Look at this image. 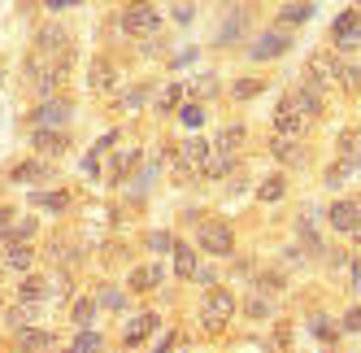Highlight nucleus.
<instances>
[{
  "label": "nucleus",
  "mask_w": 361,
  "mask_h": 353,
  "mask_svg": "<svg viewBox=\"0 0 361 353\" xmlns=\"http://www.w3.org/2000/svg\"><path fill=\"white\" fill-rule=\"evenodd\" d=\"M70 292V280L66 275H27V280L18 284V306H27L31 314H44L53 306L57 297Z\"/></svg>",
  "instance_id": "obj_1"
},
{
  "label": "nucleus",
  "mask_w": 361,
  "mask_h": 353,
  "mask_svg": "<svg viewBox=\"0 0 361 353\" xmlns=\"http://www.w3.org/2000/svg\"><path fill=\"white\" fill-rule=\"evenodd\" d=\"M235 310H240V301H235V292H231V288H204L200 327H204L209 336H218V332H226V323L235 318Z\"/></svg>",
  "instance_id": "obj_2"
},
{
  "label": "nucleus",
  "mask_w": 361,
  "mask_h": 353,
  "mask_svg": "<svg viewBox=\"0 0 361 353\" xmlns=\"http://www.w3.org/2000/svg\"><path fill=\"white\" fill-rule=\"evenodd\" d=\"M196 249L209 258H231L235 253V227L226 218H200L196 222Z\"/></svg>",
  "instance_id": "obj_3"
},
{
  "label": "nucleus",
  "mask_w": 361,
  "mask_h": 353,
  "mask_svg": "<svg viewBox=\"0 0 361 353\" xmlns=\"http://www.w3.org/2000/svg\"><path fill=\"white\" fill-rule=\"evenodd\" d=\"M122 31L126 35H135V40H152L161 31V13L152 0H131V5L122 9Z\"/></svg>",
  "instance_id": "obj_4"
},
{
  "label": "nucleus",
  "mask_w": 361,
  "mask_h": 353,
  "mask_svg": "<svg viewBox=\"0 0 361 353\" xmlns=\"http://www.w3.org/2000/svg\"><path fill=\"white\" fill-rule=\"evenodd\" d=\"M292 31L288 27H270V31H262L252 44H248V57L252 61H279L283 53H292Z\"/></svg>",
  "instance_id": "obj_5"
},
{
  "label": "nucleus",
  "mask_w": 361,
  "mask_h": 353,
  "mask_svg": "<svg viewBox=\"0 0 361 353\" xmlns=\"http://www.w3.org/2000/svg\"><path fill=\"white\" fill-rule=\"evenodd\" d=\"M209 157H214V140L188 136L183 144H178V174H183V179H192V174H200L204 166H209Z\"/></svg>",
  "instance_id": "obj_6"
},
{
  "label": "nucleus",
  "mask_w": 361,
  "mask_h": 353,
  "mask_svg": "<svg viewBox=\"0 0 361 353\" xmlns=\"http://www.w3.org/2000/svg\"><path fill=\"white\" fill-rule=\"evenodd\" d=\"M74 118V105L66 96H44L39 105L31 109V127H53V131H66V122Z\"/></svg>",
  "instance_id": "obj_7"
},
{
  "label": "nucleus",
  "mask_w": 361,
  "mask_h": 353,
  "mask_svg": "<svg viewBox=\"0 0 361 353\" xmlns=\"http://www.w3.org/2000/svg\"><path fill=\"white\" fill-rule=\"evenodd\" d=\"M331 48L335 53H357L361 48V13L357 9H344L331 22Z\"/></svg>",
  "instance_id": "obj_8"
},
{
  "label": "nucleus",
  "mask_w": 361,
  "mask_h": 353,
  "mask_svg": "<svg viewBox=\"0 0 361 353\" xmlns=\"http://www.w3.org/2000/svg\"><path fill=\"white\" fill-rule=\"evenodd\" d=\"M314 127V122H309L296 105H292V96L283 92L279 96V105H274V136H292V140H305V131Z\"/></svg>",
  "instance_id": "obj_9"
},
{
  "label": "nucleus",
  "mask_w": 361,
  "mask_h": 353,
  "mask_svg": "<svg viewBox=\"0 0 361 353\" xmlns=\"http://www.w3.org/2000/svg\"><path fill=\"white\" fill-rule=\"evenodd\" d=\"M335 74H340V57H335V53H314V57L305 61V83L314 88V92L335 88Z\"/></svg>",
  "instance_id": "obj_10"
},
{
  "label": "nucleus",
  "mask_w": 361,
  "mask_h": 353,
  "mask_svg": "<svg viewBox=\"0 0 361 353\" xmlns=\"http://www.w3.org/2000/svg\"><path fill=\"white\" fill-rule=\"evenodd\" d=\"M31 148H35V157L53 162V157H61L66 148H70V136L53 131V127H31Z\"/></svg>",
  "instance_id": "obj_11"
},
{
  "label": "nucleus",
  "mask_w": 361,
  "mask_h": 353,
  "mask_svg": "<svg viewBox=\"0 0 361 353\" xmlns=\"http://www.w3.org/2000/svg\"><path fill=\"white\" fill-rule=\"evenodd\" d=\"M66 48H70V31L61 27V22H48V27H39V31H35V53H39V57L53 61V57H61V53H66Z\"/></svg>",
  "instance_id": "obj_12"
},
{
  "label": "nucleus",
  "mask_w": 361,
  "mask_h": 353,
  "mask_svg": "<svg viewBox=\"0 0 361 353\" xmlns=\"http://www.w3.org/2000/svg\"><path fill=\"white\" fill-rule=\"evenodd\" d=\"M48 179H53V162H44V157H27V162H13L9 166V184L35 188V184H48Z\"/></svg>",
  "instance_id": "obj_13"
},
{
  "label": "nucleus",
  "mask_w": 361,
  "mask_h": 353,
  "mask_svg": "<svg viewBox=\"0 0 361 353\" xmlns=\"http://www.w3.org/2000/svg\"><path fill=\"white\" fill-rule=\"evenodd\" d=\"M161 327V314H152V310H140V314H131V323H126V332H122V345L126 349H135V345H144L152 332Z\"/></svg>",
  "instance_id": "obj_14"
},
{
  "label": "nucleus",
  "mask_w": 361,
  "mask_h": 353,
  "mask_svg": "<svg viewBox=\"0 0 361 353\" xmlns=\"http://www.w3.org/2000/svg\"><path fill=\"white\" fill-rule=\"evenodd\" d=\"M53 345H57V336L48 327H22V332H13L18 353H53Z\"/></svg>",
  "instance_id": "obj_15"
},
{
  "label": "nucleus",
  "mask_w": 361,
  "mask_h": 353,
  "mask_svg": "<svg viewBox=\"0 0 361 353\" xmlns=\"http://www.w3.org/2000/svg\"><path fill=\"white\" fill-rule=\"evenodd\" d=\"M314 218H318V210H305V214L296 218V236H300V249H305L309 258H322V253H326V244H322V236H318Z\"/></svg>",
  "instance_id": "obj_16"
},
{
  "label": "nucleus",
  "mask_w": 361,
  "mask_h": 353,
  "mask_svg": "<svg viewBox=\"0 0 361 353\" xmlns=\"http://www.w3.org/2000/svg\"><path fill=\"white\" fill-rule=\"evenodd\" d=\"M288 96H292V105H296L309 122H318V118H322V92H314L305 79H300L296 88H288Z\"/></svg>",
  "instance_id": "obj_17"
},
{
  "label": "nucleus",
  "mask_w": 361,
  "mask_h": 353,
  "mask_svg": "<svg viewBox=\"0 0 361 353\" xmlns=\"http://www.w3.org/2000/svg\"><path fill=\"white\" fill-rule=\"evenodd\" d=\"M5 262H9V270H18V275H31V266H35V249H31V240H5Z\"/></svg>",
  "instance_id": "obj_18"
},
{
  "label": "nucleus",
  "mask_w": 361,
  "mask_h": 353,
  "mask_svg": "<svg viewBox=\"0 0 361 353\" xmlns=\"http://www.w3.org/2000/svg\"><path fill=\"white\" fill-rule=\"evenodd\" d=\"M270 153H274V162H283V166H305V162H309L305 144L292 140V136H274V140H270Z\"/></svg>",
  "instance_id": "obj_19"
},
{
  "label": "nucleus",
  "mask_w": 361,
  "mask_h": 353,
  "mask_svg": "<svg viewBox=\"0 0 361 353\" xmlns=\"http://www.w3.org/2000/svg\"><path fill=\"white\" fill-rule=\"evenodd\" d=\"M309 18H314V0H288V5L279 9V18H274V27L296 31V27H305Z\"/></svg>",
  "instance_id": "obj_20"
},
{
  "label": "nucleus",
  "mask_w": 361,
  "mask_h": 353,
  "mask_svg": "<svg viewBox=\"0 0 361 353\" xmlns=\"http://www.w3.org/2000/svg\"><path fill=\"white\" fill-rule=\"evenodd\" d=\"M326 222H331L340 236H357V205H353V196H348V201H335V205L326 210Z\"/></svg>",
  "instance_id": "obj_21"
},
{
  "label": "nucleus",
  "mask_w": 361,
  "mask_h": 353,
  "mask_svg": "<svg viewBox=\"0 0 361 353\" xmlns=\"http://www.w3.org/2000/svg\"><path fill=\"white\" fill-rule=\"evenodd\" d=\"M87 88H92V92H100V96L118 88V70H114V61H109V57H96V61H92V70H87Z\"/></svg>",
  "instance_id": "obj_22"
},
{
  "label": "nucleus",
  "mask_w": 361,
  "mask_h": 353,
  "mask_svg": "<svg viewBox=\"0 0 361 353\" xmlns=\"http://www.w3.org/2000/svg\"><path fill=\"white\" fill-rule=\"evenodd\" d=\"M140 162H144L140 148H122V153H114V162H109V184H126L135 174Z\"/></svg>",
  "instance_id": "obj_23"
},
{
  "label": "nucleus",
  "mask_w": 361,
  "mask_h": 353,
  "mask_svg": "<svg viewBox=\"0 0 361 353\" xmlns=\"http://www.w3.org/2000/svg\"><path fill=\"white\" fill-rule=\"evenodd\" d=\"M200 249L196 244H188V240H174V275H178V280H192V275H196V266H200Z\"/></svg>",
  "instance_id": "obj_24"
},
{
  "label": "nucleus",
  "mask_w": 361,
  "mask_h": 353,
  "mask_svg": "<svg viewBox=\"0 0 361 353\" xmlns=\"http://www.w3.org/2000/svg\"><path fill=\"white\" fill-rule=\"evenodd\" d=\"M244 140H248V127H244V122H226V127L218 131V140H214V148H218V153H235V157H240Z\"/></svg>",
  "instance_id": "obj_25"
},
{
  "label": "nucleus",
  "mask_w": 361,
  "mask_h": 353,
  "mask_svg": "<svg viewBox=\"0 0 361 353\" xmlns=\"http://www.w3.org/2000/svg\"><path fill=\"white\" fill-rule=\"evenodd\" d=\"M353 174H361V162H353V157H335V166H326V174H322V184L335 192V188H344Z\"/></svg>",
  "instance_id": "obj_26"
},
{
  "label": "nucleus",
  "mask_w": 361,
  "mask_h": 353,
  "mask_svg": "<svg viewBox=\"0 0 361 353\" xmlns=\"http://www.w3.org/2000/svg\"><path fill=\"white\" fill-rule=\"evenodd\" d=\"M31 205L35 210H48V214H61V210H70V192H61V188H39V192H31Z\"/></svg>",
  "instance_id": "obj_27"
},
{
  "label": "nucleus",
  "mask_w": 361,
  "mask_h": 353,
  "mask_svg": "<svg viewBox=\"0 0 361 353\" xmlns=\"http://www.w3.org/2000/svg\"><path fill=\"white\" fill-rule=\"evenodd\" d=\"M161 280H166V270L152 262V266H135L131 270V292H152V288H161Z\"/></svg>",
  "instance_id": "obj_28"
},
{
  "label": "nucleus",
  "mask_w": 361,
  "mask_h": 353,
  "mask_svg": "<svg viewBox=\"0 0 361 353\" xmlns=\"http://www.w3.org/2000/svg\"><path fill=\"white\" fill-rule=\"evenodd\" d=\"M240 35H244V13H240V9H231L226 22H218V40H214V44H218V48H231Z\"/></svg>",
  "instance_id": "obj_29"
},
{
  "label": "nucleus",
  "mask_w": 361,
  "mask_h": 353,
  "mask_svg": "<svg viewBox=\"0 0 361 353\" xmlns=\"http://www.w3.org/2000/svg\"><path fill=\"white\" fill-rule=\"evenodd\" d=\"M335 88L344 96H361V66L357 61H340V74H335Z\"/></svg>",
  "instance_id": "obj_30"
},
{
  "label": "nucleus",
  "mask_w": 361,
  "mask_h": 353,
  "mask_svg": "<svg viewBox=\"0 0 361 353\" xmlns=\"http://www.w3.org/2000/svg\"><path fill=\"white\" fill-rule=\"evenodd\" d=\"M283 192H288V174H270V179L257 184V201H262V205H274V201H283Z\"/></svg>",
  "instance_id": "obj_31"
},
{
  "label": "nucleus",
  "mask_w": 361,
  "mask_h": 353,
  "mask_svg": "<svg viewBox=\"0 0 361 353\" xmlns=\"http://www.w3.org/2000/svg\"><path fill=\"white\" fill-rule=\"evenodd\" d=\"M235 162H240L235 153H218V148H214V157H209V166L200 170V179H226V174L235 170Z\"/></svg>",
  "instance_id": "obj_32"
},
{
  "label": "nucleus",
  "mask_w": 361,
  "mask_h": 353,
  "mask_svg": "<svg viewBox=\"0 0 361 353\" xmlns=\"http://www.w3.org/2000/svg\"><path fill=\"white\" fill-rule=\"evenodd\" d=\"M178 100H183V83H166L157 92V100H152V109H157V114H178V109H183Z\"/></svg>",
  "instance_id": "obj_33"
},
{
  "label": "nucleus",
  "mask_w": 361,
  "mask_h": 353,
  "mask_svg": "<svg viewBox=\"0 0 361 353\" xmlns=\"http://www.w3.org/2000/svg\"><path fill=\"white\" fill-rule=\"evenodd\" d=\"M126 301H131V297H126V288H118V284H105V288L96 292V306H105V310H114V314L126 310Z\"/></svg>",
  "instance_id": "obj_34"
},
{
  "label": "nucleus",
  "mask_w": 361,
  "mask_h": 353,
  "mask_svg": "<svg viewBox=\"0 0 361 353\" xmlns=\"http://www.w3.org/2000/svg\"><path fill=\"white\" fill-rule=\"evenodd\" d=\"M105 349V340H100V332H92V327H79V336L70 340L66 353H100Z\"/></svg>",
  "instance_id": "obj_35"
},
{
  "label": "nucleus",
  "mask_w": 361,
  "mask_h": 353,
  "mask_svg": "<svg viewBox=\"0 0 361 353\" xmlns=\"http://www.w3.org/2000/svg\"><path fill=\"white\" fill-rule=\"evenodd\" d=\"M92 318H96V297H79L70 306V323L74 327H92Z\"/></svg>",
  "instance_id": "obj_36"
},
{
  "label": "nucleus",
  "mask_w": 361,
  "mask_h": 353,
  "mask_svg": "<svg viewBox=\"0 0 361 353\" xmlns=\"http://www.w3.org/2000/svg\"><path fill=\"white\" fill-rule=\"evenodd\" d=\"M244 314H248V318H270V314H274V301H270L266 292H252V297L244 301Z\"/></svg>",
  "instance_id": "obj_37"
},
{
  "label": "nucleus",
  "mask_w": 361,
  "mask_h": 353,
  "mask_svg": "<svg viewBox=\"0 0 361 353\" xmlns=\"http://www.w3.org/2000/svg\"><path fill=\"white\" fill-rule=\"evenodd\" d=\"M148 96H152V88H148V83H135V88L118 92V105H122V109H140V105H144Z\"/></svg>",
  "instance_id": "obj_38"
},
{
  "label": "nucleus",
  "mask_w": 361,
  "mask_h": 353,
  "mask_svg": "<svg viewBox=\"0 0 361 353\" xmlns=\"http://www.w3.org/2000/svg\"><path fill=\"white\" fill-rule=\"evenodd\" d=\"M340 157L361 162V131H357V127H344V131H340Z\"/></svg>",
  "instance_id": "obj_39"
},
{
  "label": "nucleus",
  "mask_w": 361,
  "mask_h": 353,
  "mask_svg": "<svg viewBox=\"0 0 361 353\" xmlns=\"http://www.w3.org/2000/svg\"><path fill=\"white\" fill-rule=\"evenodd\" d=\"M262 92H266L262 79H235V83H231V96H235V100H252V96H262Z\"/></svg>",
  "instance_id": "obj_40"
},
{
  "label": "nucleus",
  "mask_w": 361,
  "mask_h": 353,
  "mask_svg": "<svg viewBox=\"0 0 361 353\" xmlns=\"http://www.w3.org/2000/svg\"><path fill=\"white\" fill-rule=\"evenodd\" d=\"M35 232H39V218H35V214H22V218L13 222V232H9L5 240H31Z\"/></svg>",
  "instance_id": "obj_41"
},
{
  "label": "nucleus",
  "mask_w": 361,
  "mask_h": 353,
  "mask_svg": "<svg viewBox=\"0 0 361 353\" xmlns=\"http://www.w3.org/2000/svg\"><path fill=\"white\" fill-rule=\"evenodd\" d=\"M148 253H174V236L170 232H148Z\"/></svg>",
  "instance_id": "obj_42"
},
{
  "label": "nucleus",
  "mask_w": 361,
  "mask_h": 353,
  "mask_svg": "<svg viewBox=\"0 0 361 353\" xmlns=\"http://www.w3.org/2000/svg\"><path fill=\"white\" fill-rule=\"evenodd\" d=\"M309 327H314V336L318 340H335V336H340V323H331V318H322V314H314V323H309Z\"/></svg>",
  "instance_id": "obj_43"
},
{
  "label": "nucleus",
  "mask_w": 361,
  "mask_h": 353,
  "mask_svg": "<svg viewBox=\"0 0 361 353\" xmlns=\"http://www.w3.org/2000/svg\"><path fill=\"white\" fill-rule=\"evenodd\" d=\"M257 288L270 297V292H283V288H288V280H283V270H266L262 280H257Z\"/></svg>",
  "instance_id": "obj_44"
},
{
  "label": "nucleus",
  "mask_w": 361,
  "mask_h": 353,
  "mask_svg": "<svg viewBox=\"0 0 361 353\" xmlns=\"http://www.w3.org/2000/svg\"><path fill=\"white\" fill-rule=\"evenodd\" d=\"M178 118H183V127H192V131H196L200 122H204V109H200V105H183V109H178Z\"/></svg>",
  "instance_id": "obj_45"
},
{
  "label": "nucleus",
  "mask_w": 361,
  "mask_h": 353,
  "mask_svg": "<svg viewBox=\"0 0 361 353\" xmlns=\"http://www.w3.org/2000/svg\"><path fill=\"white\" fill-rule=\"evenodd\" d=\"M340 332H348V336H353V332H361V301H357V306H353L344 318H340Z\"/></svg>",
  "instance_id": "obj_46"
},
{
  "label": "nucleus",
  "mask_w": 361,
  "mask_h": 353,
  "mask_svg": "<svg viewBox=\"0 0 361 353\" xmlns=\"http://www.w3.org/2000/svg\"><path fill=\"white\" fill-rule=\"evenodd\" d=\"M192 280H196L200 288H218V270H214V266H196Z\"/></svg>",
  "instance_id": "obj_47"
},
{
  "label": "nucleus",
  "mask_w": 361,
  "mask_h": 353,
  "mask_svg": "<svg viewBox=\"0 0 361 353\" xmlns=\"http://www.w3.org/2000/svg\"><path fill=\"white\" fill-rule=\"evenodd\" d=\"M13 222H18V210L13 205H0V240L13 232Z\"/></svg>",
  "instance_id": "obj_48"
},
{
  "label": "nucleus",
  "mask_w": 361,
  "mask_h": 353,
  "mask_svg": "<svg viewBox=\"0 0 361 353\" xmlns=\"http://www.w3.org/2000/svg\"><path fill=\"white\" fill-rule=\"evenodd\" d=\"M192 92H196V96H214V92H218V79H214V74H200V79L192 83Z\"/></svg>",
  "instance_id": "obj_49"
},
{
  "label": "nucleus",
  "mask_w": 361,
  "mask_h": 353,
  "mask_svg": "<svg viewBox=\"0 0 361 353\" xmlns=\"http://www.w3.org/2000/svg\"><path fill=\"white\" fill-rule=\"evenodd\" d=\"M192 18H196V5H192V0H178V5H174V22H183V27H188Z\"/></svg>",
  "instance_id": "obj_50"
},
{
  "label": "nucleus",
  "mask_w": 361,
  "mask_h": 353,
  "mask_svg": "<svg viewBox=\"0 0 361 353\" xmlns=\"http://www.w3.org/2000/svg\"><path fill=\"white\" fill-rule=\"evenodd\" d=\"M283 262H288V266H300V262H305V249H300V244H288V249H283Z\"/></svg>",
  "instance_id": "obj_51"
},
{
  "label": "nucleus",
  "mask_w": 361,
  "mask_h": 353,
  "mask_svg": "<svg viewBox=\"0 0 361 353\" xmlns=\"http://www.w3.org/2000/svg\"><path fill=\"white\" fill-rule=\"evenodd\" d=\"M348 288L361 292V258H353V266H348Z\"/></svg>",
  "instance_id": "obj_52"
},
{
  "label": "nucleus",
  "mask_w": 361,
  "mask_h": 353,
  "mask_svg": "<svg viewBox=\"0 0 361 353\" xmlns=\"http://www.w3.org/2000/svg\"><path fill=\"white\" fill-rule=\"evenodd\" d=\"M118 144V131H109V136H100L96 140V148H92V153H105V148H114Z\"/></svg>",
  "instance_id": "obj_53"
},
{
  "label": "nucleus",
  "mask_w": 361,
  "mask_h": 353,
  "mask_svg": "<svg viewBox=\"0 0 361 353\" xmlns=\"http://www.w3.org/2000/svg\"><path fill=\"white\" fill-rule=\"evenodd\" d=\"M174 340H178V336H174V332H166V336L157 340V349H152V353H170V349H174Z\"/></svg>",
  "instance_id": "obj_54"
},
{
  "label": "nucleus",
  "mask_w": 361,
  "mask_h": 353,
  "mask_svg": "<svg viewBox=\"0 0 361 353\" xmlns=\"http://www.w3.org/2000/svg\"><path fill=\"white\" fill-rule=\"evenodd\" d=\"M83 170L96 174V170H100V153H87V157H83Z\"/></svg>",
  "instance_id": "obj_55"
},
{
  "label": "nucleus",
  "mask_w": 361,
  "mask_h": 353,
  "mask_svg": "<svg viewBox=\"0 0 361 353\" xmlns=\"http://www.w3.org/2000/svg\"><path fill=\"white\" fill-rule=\"evenodd\" d=\"M70 5H79V0H48V9H53V13H61V9H70Z\"/></svg>",
  "instance_id": "obj_56"
},
{
  "label": "nucleus",
  "mask_w": 361,
  "mask_h": 353,
  "mask_svg": "<svg viewBox=\"0 0 361 353\" xmlns=\"http://www.w3.org/2000/svg\"><path fill=\"white\" fill-rule=\"evenodd\" d=\"M353 205H357V236L353 240H361V196H353Z\"/></svg>",
  "instance_id": "obj_57"
},
{
  "label": "nucleus",
  "mask_w": 361,
  "mask_h": 353,
  "mask_svg": "<svg viewBox=\"0 0 361 353\" xmlns=\"http://www.w3.org/2000/svg\"><path fill=\"white\" fill-rule=\"evenodd\" d=\"M5 270H9V262H5V253H0V280H5Z\"/></svg>",
  "instance_id": "obj_58"
},
{
  "label": "nucleus",
  "mask_w": 361,
  "mask_h": 353,
  "mask_svg": "<svg viewBox=\"0 0 361 353\" xmlns=\"http://www.w3.org/2000/svg\"><path fill=\"white\" fill-rule=\"evenodd\" d=\"M0 79H5V57H0Z\"/></svg>",
  "instance_id": "obj_59"
},
{
  "label": "nucleus",
  "mask_w": 361,
  "mask_h": 353,
  "mask_svg": "<svg viewBox=\"0 0 361 353\" xmlns=\"http://www.w3.org/2000/svg\"><path fill=\"white\" fill-rule=\"evenodd\" d=\"M357 13H361V0H357Z\"/></svg>",
  "instance_id": "obj_60"
}]
</instances>
